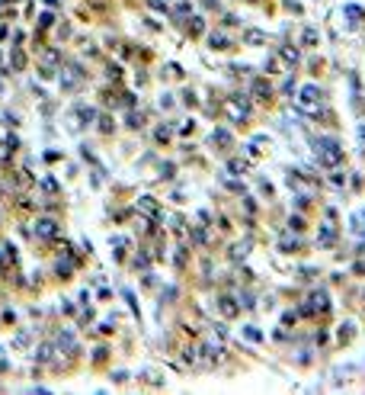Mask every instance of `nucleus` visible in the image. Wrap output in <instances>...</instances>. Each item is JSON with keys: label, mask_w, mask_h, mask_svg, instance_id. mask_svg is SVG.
<instances>
[{"label": "nucleus", "mask_w": 365, "mask_h": 395, "mask_svg": "<svg viewBox=\"0 0 365 395\" xmlns=\"http://www.w3.org/2000/svg\"><path fill=\"white\" fill-rule=\"evenodd\" d=\"M263 68H266V74H279V71H282V68H279V58H275V55H269Z\"/></svg>", "instance_id": "nucleus-24"}, {"label": "nucleus", "mask_w": 365, "mask_h": 395, "mask_svg": "<svg viewBox=\"0 0 365 395\" xmlns=\"http://www.w3.org/2000/svg\"><path fill=\"white\" fill-rule=\"evenodd\" d=\"M314 155H317L320 167H327V171H333V167L343 164V148L336 138H317L314 141Z\"/></svg>", "instance_id": "nucleus-1"}, {"label": "nucleus", "mask_w": 365, "mask_h": 395, "mask_svg": "<svg viewBox=\"0 0 365 395\" xmlns=\"http://www.w3.org/2000/svg\"><path fill=\"white\" fill-rule=\"evenodd\" d=\"M151 7H154V10H160V13H164V10H167V3H164V0H151Z\"/></svg>", "instance_id": "nucleus-38"}, {"label": "nucleus", "mask_w": 365, "mask_h": 395, "mask_svg": "<svg viewBox=\"0 0 365 395\" xmlns=\"http://www.w3.org/2000/svg\"><path fill=\"white\" fill-rule=\"evenodd\" d=\"M243 334H247V337H250L253 344H259V341H263V334H259L256 328H243Z\"/></svg>", "instance_id": "nucleus-32"}, {"label": "nucleus", "mask_w": 365, "mask_h": 395, "mask_svg": "<svg viewBox=\"0 0 365 395\" xmlns=\"http://www.w3.org/2000/svg\"><path fill=\"white\" fill-rule=\"evenodd\" d=\"M352 334H356V328H352V321H346L340 328V341H352Z\"/></svg>", "instance_id": "nucleus-25"}, {"label": "nucleus", "mask_w": 365, "mask_h": 395, "mask_svg": "<svg viewBox=\"0 0 365 395\" xmlns=\"http://www.w3.org/2000/svg\"><path fill=\"white\" fill-rule=\"evenodd\" d=\"M189 32H192V36H202V32H205V20H202V16H192Z\"/></svg>", "instance_id": "nucleus-21"}, {"label": "nucleus", "mask_w": 365, "mask_h": 395, "mask_svg": "<svg viewBox=\"0 0 365 395\" xmlns=\"http://www.w3.org/2000/svg\"><path fill=\"white\" fill-rule=\"evenodd\" d=\"M0 370H7V360H3V350H0Z\"/></svg>", "instance_id": "nucleus-40"}, {"label": "nucleus", "mask_w": 365, "mask_h": 395, "mask_svg": "<svg viewBox=\"0 0 365 395\" xmlns=\"http://www.w3.org/2000/svg\"><path fill=\"white\" fill-rule=\"evenodd\" d=\"M218 312L224 318H237V312H240V302H237V296H218Z\"/></svg>", "instance_id": "nucleus-7"}, {"label": "nucleus", "mask_w": 365, "mask_h": 395, "mask_svg": "<svg viewBox=\"0 0 365 395\" xmlns=\"http://www.w3.org/2000/svg\"><path fill=\"white\" fill-rule=\"evenodd\" d=\"M243 42H247V45H266V32L263 29H243Z\"/></svg>", "instance_id": "nucleus-15"}, {"label": "nucleus", "mask_w": 365, "mask_h": 395, "mask_svg": "<svg viewBox=\"0 0 365 395\" xmlns=\"http://www.w3.org/2000/svg\"><path fill=\"white\" fill-rule=\"evenodd\" d=\"M298 109L301 113H314V109H320V87L317 84H304L301 90H298Z\"/></svg>", "instance_id": "nucleus-3"}, {"label": "nucleus", "mask_w": 365, "mask_h": 395, "mask_svg": "<svg viewBox=\"0 0 365 395\" xmlns=\"http://www.w3.org/2000/svg\"><path fill=\"white\" fill-rule=\"evenodd\" d=\"M224 116L231 119V122H247L250 119V100L243 97V93H231V97H224Z\"/></svg>", "instance_id": "nucleus-2"}, {"label": "nucleus", "mask_w": 365, "mask_h": 395, "mask_svg": "<svg viewBox=\"0 0 365 395\" xmlns=\"http://www.w3.org/2000/svg\"><path fill=\"white\" fill-rule=\"evenodd\" d=\"M170 228H173L180 238H189V228H186V222H182V216H173L170 218Z\"/></svg>", "instance_id": "nucleus-18"}, {"label": "nucleus", "mask_w": 365, "mask_h": 395, "mask_svg": "<svg viewBox=\"0 0 365 395\" xmlns=\"http://www.w3.org/2000/svg\"><path fill=\"white\" fill-rule=\"evenodd\" d=\"M208 45H212V48H218V52H224V48L231 45V39L224 36V32H212V36H208Z\"/></svg>", "instance_id": "nucleus-16"}, {"label": "nucleus", "mask_w": 365, "mask_h": 395, "mask_svg": "<svg viewBox=\"0 0 365 395\" xmlns=\"http://www.w3.org/2000/svg\"><path fill=\"white\" fill-rule=\"evenodd\" d=\"M250 93L256 97V100H263V103L273 100V87H269L266 78H256V80H253V84H250Z\"/></svg>", "instance_id": "nucleus-8"}, {"label": "nucleus", "mask_w": 365, "mask_h": 395, "mask_svg": "<svg viewBox=\"0 0 365 395\" xmlns=\"http://www.w3.org/2000/svg\"><path fill=\"white\" fill-rule=\"evenodd\" d=\"M292 90H295V80L289 78V80H285V84H282V93H292Z\"/></svg>", "instance_id": "nucleus-37"}, {"label": "nucleus", "mask_w": 365, "mask_h": 395, "mask_svg": "<svg viewBox=\"0 0 365 395\" xmlns=\"http://www.w3.org/2000/svg\"><path fill=\"white\" fill-rule=\"evenodd\" d=\"M289 228H292V232H301V228H304V218H301V216H292V218H289Z\"/></svg>", "instance_id": "nucleus-31"}, {"label": "nucleus", "mask_w": 365, "mask_h": 395, "mask_svg": "<svg viewBox=\"0 0 365 395\" xmlns=\"http://www.w3.org/2000/svg\"><path fill=\"white\" fill-rule=\"evenodd\" d=\"M77 116H80V122H93V116H96V113H93V109H87V106H80V109H77Z\"/></svg>", "instance_id": "nucleus-28"}, {"label": "nucleus", "mask_w": 365, "mask_h": 395, "mask_svg": "<svg viewBox=\"0 0 365 395\" xmlns=\"http://www.w3.org/2000/svg\"><path fill=\"white\" fill-rule=\"evenodd\" d=\"M263 145H266V138H263V135H256V138L250 141V155H259V151H263Z\"/></svg>", "instance_id": "nucleus-29"}, {"label": "nucleus", "mask_w": 365, "mask_h": 395, "mask_svg": "<svg viewBox=\"0 0 365 395\" xmlns=\"http://www.w3.org/2000/svg\"><path fill=\"white\" fill-rule=\"evenodd\" d=\"M36 356L42 360V363H45V360H52V344H42V347L36 350Z\"/></svg>", "instance_id": "nucleus-27"}, {"label": "nucleus", "mask_w": 365, "mask_h": 395, "mask_svg": "<svg viewBox=\"0 0 365 395\" xmlns=\"http://www.w3.org/2000/svg\"><path fill=\"white\" fill-rule=\"evenodd\" d=\"M58 235H61V225L55 222V218L45 216V218H38V222H36V238L38 241H55Z\"/></svg>", "instance_id": "nucleus-5"}, {"label": "nucleus", "mask_w": 365, "mask_h": 395, "mask_svg": "<svg viewBox=\"0 0 365 395\" xmlns=\"http://www.w3.org/2000/svg\"><path fill=\"white\" fill-rule=\"evenodd\" d=\"M279 248L285 251V254H295V251H301V238H298L295 232H285L279 238Z\"/></svg>", "instance_id": "nucleus-11"}, {"label": "nucleus", "mask_w": 365, "mask_h": 395, "mask_svg": "<svg viewBox=\"0 0 365 395\" xmlns=\"http://www.w3.org/2000/svg\"><path fill=\"white\" fill-rule=\"evenodd\" d=\"M295 318H298V312H285V315H282V325H292Z\"/></svg>", "instance_id": "nucleus-35"}, {"label": "nucleus", "mask_w": 365, "mask_h": 395, "mask_svg": "<svg viewBox=\"0 0 365 395\" xmlns=\"http://www.w3.org/2000/svg\"><path fill=\"white\" fill-rule=\"evenodd\" d=\"M10 64H13V71H23V64H26L23 48H13V55H10Z\"/></svg>", "instance_id": "nucleus-20"}, {"label": "nucleus", "mask_w": 365, "mask_h": 395, "mask_svg": "<svg viewBox=\"0 0 365 395\" xmlns=\"http://www.w3.org/2000/svg\"><path fill=\"white\" fill-rule=\"evenodd\" d=\"M26 344H29V334H26V331L16 334V347H26Z\"/></svg>", "instance_id": "nucleus-34"}, {"label": "nucleus", "mask_w": 365, "mask_h": 395, "mask_svg": "<svg viewBox=\"0 0 365 395\" xmlns=\"http://www.w3.org/2000/svg\"><path fill=\"white\" fill-rule=\"evenodd\" d=\"M224 171H228V174H234V177H243V174L250 171V161H243V158H231Z\"/></svg>", "instance_id": "nucleus-14"}, {"label": "nucleus", "mask_w": 365, "mask_h": 395, "mask_svg": "<svg viewBox=\"0 0 365 395\" xmlns=\"http://www.w3.org/2000/svg\"><path fill=\"white\" fill-rule=\"evenodd\" d=\"M212 141H215L218 148H228V145H231V132H228V129H215V132H212Z\"/></svg>", "instance_id": "nucleus-17"}, {"label": "nucleus", "mask_w": 365, "mask_h": 395, "mask_svg": "<svg viewBox=\"0 0 365 395\" xmlns=\"http://www.w3.org/2000/svg\"><path fill=\"white\" fill-rule=\"evenodd\" d=\"M80 78H84V71H80V68H64L58 80H61V87H64V90H74V87L80 84Z\"/></svg>", "instance_id": "nucleus-9"}, {"label": "nucleus", "mask_w": 365, "mask_h": 395, "mask_svg": "<svg viewBox=\"0 0 365 395\" xmlns=\"http://www.w3.org/2000/svg\"><path fill=\"white\" fill-rule=\"evenodd\" d=\"M359 138H362V141H365V125H359Z\"/></svg>", "instance_id": "nucleus-41"}, {"label": "nucleus", "mask_w": 365, "mask_h": 395, "mask_svg": "<svg viewBox=\"0 0 365 395\" xmlns=\"http://www.w3.org/2000/svg\"><path fill=\"white\" fill-rule=\"evenodd\" d=\"M330 309V296L324 293V289H314L311 296H308V302L301 305L304 315H314V312H327Z\"/></svg>", "instance_id": "nucleus-4"}, {"label": "nucleus", "mask_w": 365, "mask_h": 395, "mask_svg": "<svg viewBox=\"0 0 365 395\" xmlns=\"http://www.w3.org/2000/svg\"><path fill=\"white\" fill-rule=\"evenodd\" d=\"M99 129L106 132V135H109V132H112V122H109V116H103V122H99Z\"/></svg>", "instance_id": "nucleus-36"}, {"label": "nucleus", "mask_w": 365, "mask_h": 395, "mask_svg": "<svg viewBox=\"0 0 365 395\" xmlns=\"http://www.w3.org/2000/svg\"><path fill=\"white\" fill-rule=\"evenodd\" d=\"M173 13H176V20H186V16H192V7L189 3H176Z\"/></svg>", "instance_id": "nucleus-23"}, {"label": "nucleus", "mask_w": 365, "mask_h": 395, "mask_svg": "<svg viewBox=\"0 0 365 395\" xmlns=\"http://www.w3.org/2000/svg\"><path fill=\"white\" fill-rule=\"evenodd\" d=\"M0 97H3V80H0Z\"/></svg>", "instance_id": "nucleus-42"}, {"label": "nucleus", "mask_w": 365, "mask_h": 395, "mask_svg": "<svg viewBox=\"0 0 365 395\" xmlns=\"http://www.w3.org/2000/svg\"><path fill=\"white\" fill-rule=\"evenodd\" d=\"M279 58L285 64H289V68H295L298 61H301V55H298V48L295 45H289V42H285V45H279Z\"/></svg>", "instance_id": "nucleus-12"}, {"label": "nucleus", "mask_w": 365, "mask_h": 395, "mask_svg": "<svg viewBox=\"0 0 365 395\" xmlns=\"http://www.w3.org/2000/svg\"><path fill=\"white\" fill-rule=\"evenodd\" d=\"M343 16H346L352 26H359V23L365 20V10L359 7V3H346V7H343Z\"/></svg>", "instance_id": "nucleus-13"}, {"label": "nucleus", "mask_w": 365, "mask_h": 395, "mask_svg": "<svg viewBox=\"0 0 365 395\" xmlns=\"http://www.w3.org/2000/svg\"><path fill=\"white\" fill-rule=\"evenodd\" d=\"M189 238H192V244H205V241H208V235L202 232V228H192V232H189Z\"/></svg>", "instance_id": "nucleus-26"}, {"label": "nucleus", "mask_w": 365, "mask_h": 395, "mask_svg": "<svg viewBox=\"0 0 365 395\" xmlns=\"http://www.w3.org/2000/svg\"><path fill=\"white\" fill-rule=\"evenodd\" d=\"M170 138V129H167V125H160V129H157V141H167Z\"/></svg>", "instance_id": "nucleus-33"}, {"label": "nucleus", "mask_w": 365, "mask_h": 395, "mask_svg": "<svg viewBox=\"0 0 365 395\" xmlns=\"http://www.w3.org/2000/svg\"><path fill=\"white\" fill-rule=\"evenodd\" d=\"M138 212L141 216H147V218H160V202L154 199V196H138Z\"/></svg>", "instance_id": "nucleus-6"}, {"label": "nucleus", "mask_w": 365, "mask_h": 395, "mask_svg": "<svg viewBox=\"0 0 365 395\" xmlns=\"http://www.w3.org/2000/svg\"><path fill=\"white\" fill-rule=\"evenodd\" d=\"M42 190H45V193H58V183H55L52 177H42Z\"/></svg>", "instance_id": "nucleus-30"}, {"label": "nucleus", "mask_w": 365, "mask_h": 395, "mask_svg": "<svg viewBox=\"0 0 365 395\" xmlns=\"http://www.w3.org/2000/svg\"><path fill=\"white\" fill-rule=\"evenodd\" d=\"M336 238H340V235H336L333 225H324V228L317 232V244H320V248H336Z\"/></svg>", "instance_id": "nucleus-10"}, {"label": "nucleus", "mask_w": 365, "mask_h": 395, "mask_svg": "<svg viewBox=\"0 0 365 395\" xmlns=\"http://www.w3.org/2000/svg\"><path fill=\"white\" fill-rule=\"evenodd\" d=\"M301 42H304V45H317V42H320V32L314 29V26H308V29L301 32Z\"/></svg>", "instance_id": "nucleus-19"}, {"label": "nucleus", "mask_w": 365, "mask_h": 395, "mask_svg": "<svg viewBox=\"0 0 365 395\" xmlns=\"http://www.w3.org/2000/svg\"><path fill=\"white\" fill-rule=\"evenodd\" d=\"M7 263H10V254H7V251H0V267H7Z\"/></svg>", "instance_id": "nucleus-39"}, {"label": "nucleus", "mask_w": 365, "mask_h": 395, "mask_svg": "<svg viewBox=\"0 0 365 395\" xmlns=\"http://www.w3.org/2000/svg\"><path fill=\"white\" fill-rule=\"evenodd\" d=\"M250 254V244H247V241H243V244H234V248H231V257H234V260H240V257H247Z\"/></svg>", "instance_id": "nucleus-22"}]
</instances>
